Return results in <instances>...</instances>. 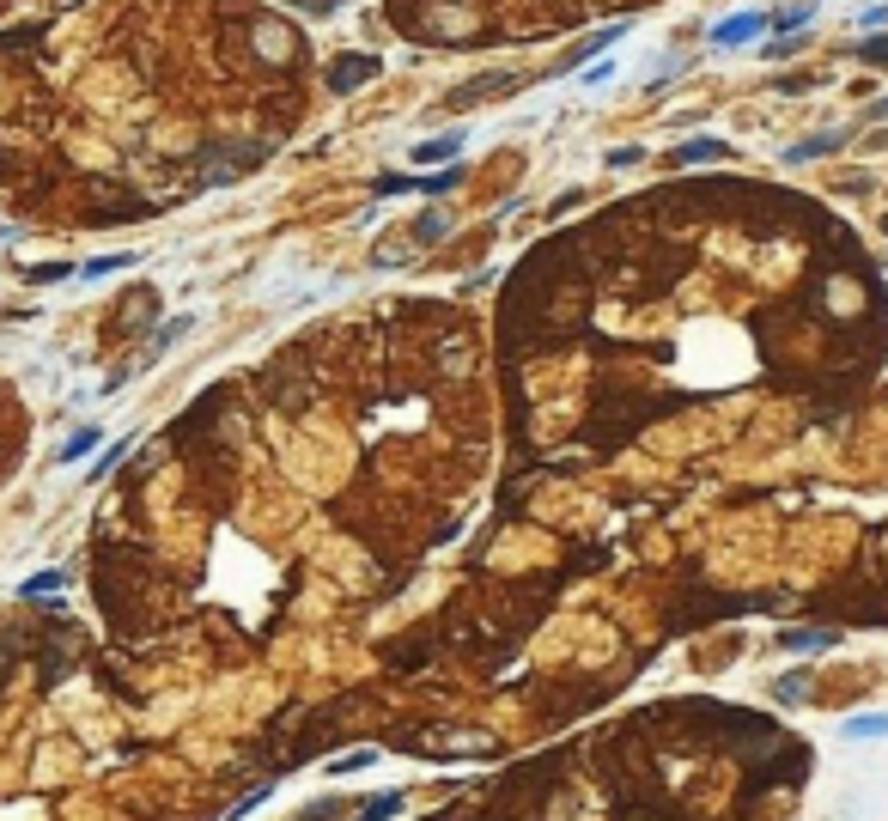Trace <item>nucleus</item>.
Here are the masks:
<instances>
[{"label": "nucleus", "instance_id": "39448f33", "mask_svg": "<svg viewBox=\"0 0 888 821\" xmlns=\"http://www.w3.org/2000/svg\"><path fill=\"white\" fill-rule=\"evenodd\" d=\"M834 146H840V134H816V140L791 146V159H822V153H834Z\"/></svg>", "mask_w": 888, "mask_h": 821}, {"label": "nucleus", "instance_id": "f257e3e1", "mask_svg": "<svg viewBox=\"0 0 888 821\" xmlns=\"http://www.w3.org/2000/svg\"><path fill=\"white\" fill-rule=\"evenodd\" d=\"M457 146H463V134H438V140L414 146V165H444V159H457Z\"/></svg>", "mask_w": 888, "mask_h": 821}, {"label": "nucleus", "instance_id": "7ed1b4c3", "mask_svg": "<svg viewBox=\"0 0 888 821\" xmlns=\"http://www.w3.org/2000/svg\"><path fill=\"white\" fill-rule=\"evenodd\" d=\"M98 438H104V432H98V426H80V432H73V438H67V444H61V463H80V457H86V451H92V444H98Z\"/></svg>", "mask_w": 888, "mask_h": 821}, {"label": "nucleus", "instance_id": "f8f14e48", "mask_svg": "<svg viewBox=\"0 0 888 821\" xmlns=\"http://www.w3.org/2000/svg\"><path fill=\"white\" fill-rule=\"evenodd\" d=\"M773 694H779V700H803V676H785V682H779Z\"/></svg>", "mask_w": 888, "mask_h": 821}, {"label": "nucleus", "instance_id": "f03ea898", "mask_svg": "<svg viewBox=\"0 0 888 821\" xmlns=\"http://www.w3.org/2000/svg\"><path fill=\"white\" fill-rule=\"evenodd\" d=\"M372 73H378V61H372V55H365V61H341V67L329 73V86H335V92H347V86H359V80H372Z\"/></svg>", "mask_w": 888, "mask_h": 821}, {"label": "nucleus", "instance_id": "ddd939ff", "mask_svg": "<svg viewBox=\"0 0 888 821\" xmlns=\"http://www.w3.org/2000/svg\"><path fill=\"white\" fill-rule=\"evenodd\" d=\"M858 55H864V61H888V37H876V43H864Z\"/></svg>", "mask_w": 888, "mask_h": 821}, {"label": "nucleus", "instance_id": "20e7f679", "mask_svg": "<svg viewBox=\"0 0 888 821\" xmlns=\"http://www.w3.org/2000/svg\"><path fill=\"white\" fill-rule=\"evenodd\" d=\"M767 19H755V13H743V19H730V25H718V43H736V37H755Z\"/></svg>", "mask_w": 888, "mask_h": 821}, {"label": "nucleus", "instance_id": "423d86ee", "mask_svg": "<svg viewBox=\"0 0 888 821\" xmlns=\"http://www.w3.org/2000/svg\"><path fill=\"white\" fill-rule=\"evenodd\" d=\"M846 730H852V736H888V718H882V712H870V718H852Z\"/></svg>", "mask_w": 888, "mask_h": 821}, {"label": "nucleus", "instance_id": "9b49d317", "mask_svg": "<svg viewBox=\"0 0 888 821\" xmlns=\"http://www.w3.org/2000/svg\"><path fill=\"white\" fill-rule=\"evenodd\" d=\"M55 584H61V572H37V578H31L25 590H31V596H43V590H55Z\"/></svg>", "mask_w": 888, "mask_h": 821}, {"label": "nucleus", "instance_id": "1a4fd4ad", "mask_svg": "<svg viewBox=\"0 0 888 821\" xmlns=\"http://www.w3.org/2000/svg\"><path fill=\"white\" fill-rule=\"evenodd\" d=\"M359 767H372V749H359V755H341L329 773H359Z\"/></svg>", "mask_w": 888, "mask_h": 821}, {"label": "nucleus", "instance_id": "6e6552de", "mask_svg": "<svg viewBox=\"0 0 888 821\" xmlns=\"http://www.w3.org/2000/svg\"><path fill=\"white\" fill-rule=\"evenodd\" d=\"M396 809H402V791H384L372 809H365V821H384V815H396Z\"/></svg>", "mask_w": 888, "mask_h": 821}, {"label": "nucleus", "instance_id": "9d476101", "mask_svg": "<svg viewBox=\"0 0 888 821\" xmlns=\"http://www.w3.org/2000/svg\"><path fill=\"white\" fill-rule=\"evenodd\" d=\"M718 153H724L718 140H694V146H682V159H718Z\"/></svg>", "mask_w": 888, "mask_h": 821}, {"label": "nucleus", "instance_id": "0eeeda50", "mask_svg": "<svg viewBox=\"0 0 888 821\" xmlns=\"http://www.w3.org/2000/svg\"><path fill=\"white\" fill-rule=\"evenodd\" d=\"M785 645H803V651H828L834 633H785Z\"/></svg>", "mask_w": 888, "mask_h": 821}]
</instances>
